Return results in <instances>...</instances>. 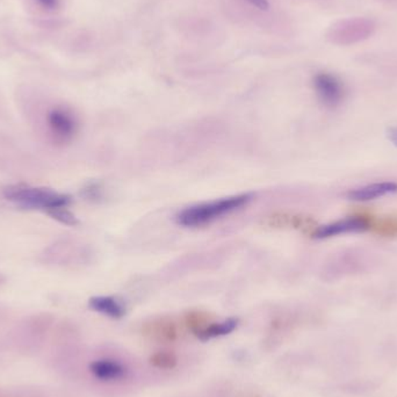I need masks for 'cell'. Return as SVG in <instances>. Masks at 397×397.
<instances>
[{"label":"cell","mask_w":397,"mask_h":397,"mask_svg":"<svg viewBox=\"0 0 397 397\" xmlns=\"http://www.w3.org/2000/svg\"><path fill=\"white\" fill-rule=\"evenodd\" d=\"M374 29L372 21L367 19H350L341 24V42L344 43H355L368 38Z\"/></svg>","instance_id":"obj_8"},{"label":"cell","mask_w":397,"mask_h":397,"mask_svg":"<svg viewBox=\"0 0 397 397\" xmlns=\"http://www.w3.org/2000/svg\"><path fill=\"white\" fill-rule=\"evenodd\" d=\"M387 137H388L390 142L393 143L394 146L397 148V125L388 128V130H387Z\"/></svg>","instance_id":"obj_17"},{"label":"cell","mask_w":397,"mask_h":397,"mask_svg":"<svg viewBox=\"0 0 397 397\" xmlns=\"http://www.w3.org/2000/svg\"><path fill=\"white\" fill-rule=\"evenodd\" d=\"M90 372L100 381H115L125 375V368L120 362L111 359H101L91 362Z\"/></svg>","instance_id":"obj_10"},{"label":"cell","mask_w":397,"mask_h":397,"mask_svg":"<svg viewBox=\"0 0 397 397\" xmlns=\"http://www.w3.org/2000/svg\"><path fill=\"white\" fill-rule=\"evenodd\" d=\"M252 6L257 7L258 10H266L270 8L268 0H247Z\"/></svg>","instance_id":"obj_16"},{"label":"cell","mask_w":397,"mask_h":397,"mask_svg":"<svg viewBox=\"0 0 397 397\" xmlns=\"http://www.w3.org/2000/svg\"><path fill=\"white\" fill-rule=\"evenodd\" d=\"M88 306L94 311L113 320H118L125 315V304L113 296H94L88 301Z\"/></svg>","instance_id":"obj_9"},{"label":"cell","mask_w":397,"mask_h":397,"mask_svg":"<svg viewBox=\"0 0 397 397\" xmlns=\"http://www.w3.org/2000/svg\"><path fill=\"white\" fill-rule=\"evenodd\" d=\"M177 361V357L171 352L159 351L150 357V364L160 369L174 368Z\"/></svg>","instance_id":"obj_13"},{"label":"cell","mask_w":397,"mask_h":397,"mask_svg":"<svg viewBox=\"0 0 397 397\" xmlns=\"http://www.w3.org/2000/svg\"><path fill=\"white\" fill-rule=\"evenodd\" d=\"M3 196L24 208L41 209L47 212L52 209L68 207L71 203L69 195L45 187L8 186L3 189Z\"/></svg>","instance_id":"obj_2"},{"label":"cell","mask_w":397,"mask_h":397,"mask_svg":"<svg viewBox=\"0 0 397 397\" xmlns=\"http://www.w3.org/2000/svg\"><path fill=\"white\" fill-rule=\"evenodd\" d=\"M146 334L160 341H173L178 338V327L173 320H153L146 327Z\"/></svg>","instance_id":"obj_12"},{"label":"cell","mask_w":397,"mask_h":397,"mask_svg":"<svg viewBox=\"0 0 397 397\" xmlns=\"http://www.w3.org/2000/svg\"><path fill=\"white\" fill-rule=\"evenodd\" d=\"M266 223L272 228L273 226L274 228H287L288 226L293 229L302 230L309 235H311L313 230L317 228L316 222L308 216L293 215V214L290 215V214H285V212H278V214L268 216Z\"/></svg>","instance_id":"obj_7"},{"label":"cell","mask_w":397,"mask_h":397,"mask_svg":"<svg viewBox=\"0 0 397 397\" xmlns=\"http://www.w3.org/2000/svg\"><path fill=\"white\" fill-rule=\"evenodd\" d=\"M38 1L47 10H55L59 7V0H38Z\"/></svg>","instance_id":"obj_18"},{"label":"cell","mask_w":397,"mask_h":397,"mask_svg":"<svg viewBox=\"0 0 397 397\" xmlns=\"http://www.w3.org/2000/svg\"><path fill=\"white\" fill-rule=\"evenodd\" d=\"M313 87L320 102L329 108H334L344 99V85L331 73H318L313 78Z\"/></svg>","instance_id":"obj_4"},{"label":"cell","mask_w":397,"mask_h":397,"mask_svg":"<svg viewBox=\"0 0 397 397\" xmlns=\"http://www.w3.org/2000/svg\"><path fill=\"white\" fill-rule=\"evenodd\" d=\"M48 215L52 216V219L59 221V222L66 224V226H76L78 224V219L76 216L73 215L72 212L66 209V207L63 208L52 209L49 210Z\"/></svg>","instance_id":"obj_14"},{"label":"cell","mask_w":397,"mask_h":397,"mask_svg":"<svg viewBox=\"0 0 397 397\" xmlns=\"http://www.w3.org/2000/svg\"><path fill=\"white\" fill-rule=\"evenodd\" d=\"M252 200V194H240L214 201L198 203L182 209L176 216L178 224L186 228H198L207 226L222 216L229 215L238 209L243 208Z\"/></svg>","instance_id":"obj_1"},{"label":"cell","mask_w":397,"mask_h":397,"mask_svg":"<svg viewBox=\"0 0 397 397\" xmlns=\"http://www.w3.org/2000/svg\"><path fill=\"white\" fill-rule=\"evenodd\" d=\"M397 193V182L395 181H380L365 185L361 187L355 188L348 192L346 198L351 201L368 202L383 198L387 195Z\"/></svg>","instance_id":"obj_5"},{"label":"cell","mask_w":397,"mask_h":397,"mask_svg":"<svg viewBox=\"0 0 397 397\" xmlns=\"http://www.w3.org/2000/svg\"><path fill=\"white\" fill-rule=\"evenodd\" d=\"M374 217L375 216L365 215V214L348 216L345 219H337L324 226H317L310 236L315 240H327L331 237L348 235V233H362L367 231L373 233Z\"/></svg>","instance_id":"obj_3"},{"label":"cell","mask_w":397,"mask_h":397,"mask_svg":"<svg viewBox=\"0 0 397 397\" xmlns=\"http://www.w3.org/2000/svg\"><path fill=\"white\" fill-rule=\"evenodd\" d=\"M84 192H85V196L91 200H97L101 196L100 187L95 184L90 185L86 189H84Z\"/></svg>","instance_id":"obj_15"},{"label":"cell","mask_w":397,"mask_h":397,"mask_svg":"<svg viewBox=\"0 0 397 397\" xmlns=\"http://www.w3.org/2000/svg\"><path fill=\"white\" fill-rule=\"evenodd\" d=\"M48 125L52 135L61 141H69L76 134V120L62 108H55L49 113Z\"/></svg>","instance_id":"obj_6"},{"label":"cell","mask_w":397,"mask_h":397,"mask_svg":"<svg viewBox=\"0 0 397 397\" xmlns=\"http://www.w3.org/2000/svg\"><path fill=\"white\" fill-rule=\"evenodd\" d=\"M237 327H238L237 318H228L223 322H210L194 336L202 341H210L214 338L222 337L226 334H231Z\"/></svg>","instance_id":"obj_11"}]
</instances>
